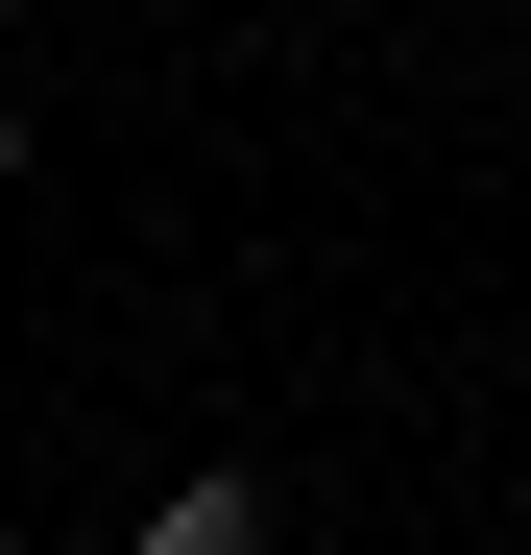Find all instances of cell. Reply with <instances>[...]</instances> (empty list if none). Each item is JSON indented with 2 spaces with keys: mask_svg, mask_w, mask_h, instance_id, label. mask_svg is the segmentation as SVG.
Here are the masks:
<instances>
[{
  "mask_svg": "<svg viewBox=\"0 0 531 555\" xmlns=\"http://www.w3.org/2000/svg\"><path fill=\"white\" fill-rule=\"evenodd\" d=\"M266 531H290V507H266V459H169L121 555H266Z\"/></svg>",
  "mask_w": 531,
  "mask_h": 555,
  "instance_id": "1",
  "label": "cell"
},
{
  "mask_svg": "<svg viewBox=\"0 0 531 555\" xmlns=\"http://www.w3.org/2000/svg\"><path fill=\"white\" fill-rule=\"evenodd\" d=\"M507 25H531V0H507Z\"/></svg>",
  "mask_w": 531,
  "mask_h": 555,
  "instance_id": "2",
  "label": "cell"
}]
</instances>
